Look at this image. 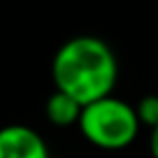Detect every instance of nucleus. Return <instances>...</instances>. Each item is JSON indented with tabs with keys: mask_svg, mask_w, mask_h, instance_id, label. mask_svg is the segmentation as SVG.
<instances>
[{
	"mask_svg": "<svg viewBox=\"0 0 158 158\" xmlns=\"http://www.w3.org/2000/svg\"><path fill=\"white\" fill-rule=\"evenodd\" d=\"M0 158H50V147L31 126L9 123L0 128Z\"/></svg>",
	"mask_w": 158,
	"mask_h": 158,
	"instance_id": "3",
	"label": "nucleus"
},
{
	"mask_svg": "<svg viewBox=\"0 0 158 158\" xmlns=\"http://www.w3.org/2000/svg\"><path fill=\"white\" fill-rule=\"evenodd\" d=\"M78 128L91 145L113 152L134 143L141 121L136 117L134 106L108 95L82 108Z\"/></svg>",
	"mask_w": 158,
	"mask_h": 158,
	"instance_id": "2",
	"label": "nucleus"
},
{
	"mask_svg": "<svg viewBox=\"0 0 158 158\" xmlns=\"http://www.w3.org/2000/svg\"><path fill=\"white\" fill-rule=\"evenodd\" d=\"M149 152H152V158H158V126L149 134Z\"/></svg>",
	"mask_w": 158,
	"mask_h": 158,
	"instance_id": "6",
	"label": "nucleus"
},
{
	"mask_svg": "<svg viewBox=\"0 0 158 158\" xmlns=\"http://www.w3.org/2000/svg\"><path fill=\"white\" fill-rule=\"evenodd\" d=\"M119 78V63L113 48L93 35L67 39L52 59V80L56 91L67 93L82 106L113 93Z\"/></svg>",
	"mask_w": 158,
	"mask_h": 158,
	"instance_id": "1",
	"label": "nucleus"
},
{
	"mask_svg": "<svg viewBox=\"0 0 158 158\" xmlns=\"http://www.w3.org/2000/svg\"><path fill=\"white\" fill-rule=\"evenodd\" d=\"M134 110H136L141 126H147L152 130L158 126V95H143L136 102Z\"/></svg>",
	"mask_w": 158,
	"mask_h": 158,
	"instance_id": "5",
	"label": "nucleus"
},
{
	"mask_svg": "<svg viewBox=\"0 0 158 158\" xmlns=\"http://www.w3.org/2000/svg\"><path fill=\"white\" fill-rule=\"evenodd\" d=\"M82 108L85 106L80 102H76L74 98H69L67 93H61V91H54L46 100V117L50 119L52 126H59V128H67V126L78 123Z\"/></svg>",
	"mask_w": 158,
	"mask_h": 158,
	"instance_id": "4",
	"label": "nucleus"
}]
</instances>
